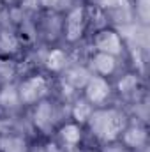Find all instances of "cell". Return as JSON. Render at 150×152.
I'll use <instances>...</instances> for the list:
<instances>
[{"instance_id":"cell-1","label":"cell","mask_w":150,"mask_h":152,"mask_svg":"<svg viewBox=\"0 0 150 152\" xmlns=\"http://www.w3.org/2000/svg\"><path fill=\"white\" fill-rule=\"evenodd\" d=\"M88 118H90V129L101 140H115L122 133V129L125 126L124 115L115 112V110L95 112L94 115H90Z\"/></svg>"},{"instance_id":"cell-2","label":"cell","mask_w":150,"mask_h":152,"mask_svg":"<svg viewBox=\"0 0 150 152\" xmlns=\"http://www.w3.org/2000/svg\"><path fill=\"white\" fill-rule=\"evenodd\" d=\"M46 94V80L42 76H34L23 81L20 87V99L23 103H34Z\"/></svg>"},{"instance_id":"cell-3","label":"cell","mask_w":150,"mask_h":152,"mask_svg":"<svg viewBox=\"0 0 150 152\" xmlns=\"http://www.w3.org/2000/svg\"><path fill=\"white\" fill-rule=\"evenodd\" d=\"M95 46L101 53H108V55H117L120 53L122 50V44H120V39L118 36L111 32V30H103L97 34L95 37Z\"/></svg>"},{"instance_id":"cell-4","label":"cell","mask_w":150,"mask_h":152,"mask_svg":"<svg viewBox=\"0 0 150 152\" xmlns=\"http://www.w3.org/2000/svg\"><path fill=\"white\" fill-rule=\"evenodd\" d=\"M83 28H85V11L81 7H78L67 18V28H66L67 39L69 41L79 39V36L83 34Z\"/></svg>"},{"instance_id":"cell-5","label":"cell","mask_w":150,"mask_h":152,"mask_svg":"<svg viewBox=\"0 0 150 152\" xmlns=\"http://www.w3.org/2000/svg\"><path fill=\"white\" fill-rule=\"evenodd\" d=\"M110 94V85L103 78H90L87 83V97L92 103H103Z\"/></svg>"},{"instance_id":"cell-6","label":"cell","mask_w":150,"mask_h":152,"mask_svg":"<svg viewBox=\"0 0 150 152\" xmlns=\"http://www.w3.org/2000/svg\"><path fill=\"white\" fill-rule=\"evenodd\" d=\"M36 124L41 129H48L53 124V110L50 103H41L36 110Z\"/></svg>"},{"instance_id":"cell-7","label":"cell","mask_w":150,"mask_h":152,"mask_svg":"<svg viewBox=\"0 0 150 152\" xmlns=\"http://www.w3.org/2000/svg\"><path fill=\"white\" fill-rule=\"evenodd\" d=\"M94 66H95V69L99 73L110 75L115 69V58H113V55H108V53H99L94 58Z\"/></svg>"},{"instance_id":"cell-8","label":"cell","mask_w":150,"mask_h":152,"mask_svg":"<svg viewBox=\"0 0 150 152\" xmlns=\"http://www.w3.org/2000/svg\"><path fill=\"white\" fill-rule=\"evenodd\" d=\"M0 149L2 152H25V142L16 136H5L0 138Z\"/></svg>"},{"instance_id":"cell-9","label":"cell","mask_w":150,"mask_h":152,"mask_svg":"<svg viewBox=\"0 0 150 152\" xmlns=\"http://www.w3.org/2000/svg\"><path fill=\"white\" fill-rule=\"evenodd\" d=\"M145 138H147V134H145V131H143L141 127H131V129H127V133L124 134L125 143L131 145V147H140V145L145 142Z\"/></svg>"},{"instance_id":"cell-10","label":"cell","mask_w":150,"mask_h":152,"mask_svg":"<svg viewBox=\"0 0 150 152\" xmlns=\"http://www.w3.org/2000/svg\"><path fill=\"white\" fill-rule=\"evenodd\" d=\"M60 136H62V140H64L66 143H69V145H76V143L79 142V129H78L76 126H73V124H69V126L62 127Z\"/></svg>"},{"instance_id":"cell-11","label":"cell","mask_w":150,"mask_h":152,"mask_svg":"<svg viewBox=\"0 0 150 152\" xmlns=\"http://www.w3.org/2000/svg\"><path fill=\"white\" fill-rule=\"evenodd\" d=\"M64 66H66V55H64L60 50L51 51L50 57H48V67L53 69V71H58V69H62Z\"/></svg>"},{"instance_id":"cell-12","label":"cell","mask_w":150,"mask_h":152,"mask_svg":"<svg viewBox=\"0 0 150 152\" xmlns=\"http://www.w3.org/2000/svg\"><path fill=\"white\" fill-rule=\"evenodd\" d=\"M18 101H20V94L12 87L2 90V94H0V104H4V106H14Z\"/></svg>"},{"instance_id":"cell-13","label":"cell","mask_w":150,"mask_h":152,"mask_svg":"<svg viewBox=\"0 0 150 152\" xmlns=\"http://www.w3.org/2000/svg\"><path fill=\"white\" fill-rule=\"evenodd\" d=\"M88 73L85 71V69H74V71H71L69 76H67V81L69 83H73L74 87H83L85 83H88Z\"/></svg>"},{"instance_id":"cell-14","label":"cell","mask_w":150,"mask_h":152,"mask_svg":"<svg viewBox=\"0 0 150 152\" xmlns=\"http://www.w3.org/2000/svg\"><path fill=\"white\" fill-rule=\"evenodd\" d=\"M90 113H92V110H90V106L87 103H78L74 106V118L79 120V122H85L90 117Z\"/></svg>"},{"instance_id":"cell-15","label":"cell","mask_w":150,"mask_h":152,"mask_svg":"<svg viewBox=\"0 0 150 152\" xmlns=\"http://www.w3.org/2000/svg\"><path fill=\"white\" fill-rule=\"evenodd\" d=\"M12 75H14V66H12V62L0 60V80H9Z\"/></svg>"},{"instance_id":"cell-16","label":"cell","mask_w":150,"mask_h":152,"mask_svg":"<svg viewBox=\"0 0 150 152\" xmlns=\"http://www.w3.org/2000/svg\"><path fill=\"white\" fill-rule=\"evenodd\" d=\"M136 83H138V81H136V78H134V76H125V78L120 81V85H118V87H120V90L129 92V90H133V88L136 87Z\"/></svg>"},{"instance_id":"cell-17","label":"cell","mask_w":150,"mask_h":152,"mask_svg":"<svg viewBox=\"0 0 150 152\" xmlns=\"http://www.w3.org/2000/svg\"><path fill=\"white\" fill-rule=\"evenodd\" d=\"M71 4V0H42V5L50 9H64Z\"/></svg>"},{"instance_id":"cell-18","label":"cell","mask_w":150,"mask_h":152,"mask_svg":"<svg viewBox=\"0 0 150 152\" xmlns=\"http://www.w3.org/2000/svg\"><path fill=\"white\" fill-rule=\"evenodd\" d=\"M122 0H103V4L104 5H118Z\"/></svg>"}]
</instances>
